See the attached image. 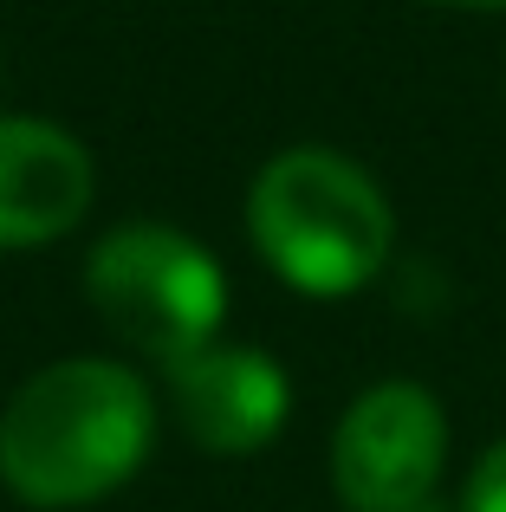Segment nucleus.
Wrapping results in <instances>:
<instances>
[{"mask_svg": "<svg viewBox=\"0 0 506 512\" xmlns=\"http://www.w3.org/2000/svg\"><path fill=\"white\" fill-rule=\"evenodd\" d=\"M156 441V402L130 363L65 357L13 389L0 409V487L39 512L117 493Z\"/></svg>", "mask_w": 506, "mask_h": 512, "instance_id": "obj_1", "label": "nucleus"}, {"mask_svg": "<svg viewBox=\"0 0 506 512\" xmlns=\"http://www.w3.org/2000/svg\"><path fill=\"white\" fill-rule=\"evenodd\" d=\"M247 240L292 292L338 299L383 273L396 247L390 195L325 143L266 156L247 188Z\"/></svg>", "mask_w": 506, "mask_h": 512, "instance_id": "obj_2", "label": "nucleus"}, {"mask_svg": "<svg viewBox=\"0 0 506 512\" xmlns=\"http://www.w3.org/2000/svg\"><path fill=\"white\" fill-rule=\"evenodd\" d=\"M85 292L98 318L156 370L221 344L228 318V273L182 227L124 221L85 253Z\"/></svg>", "mask_w": 506, "mask_h": 512, "instance_id": "obj_3", "label": "nucleus"}, {"mask_svg": "<svg viewBox=\"0 0 506 512\" xmlns=\"http://www.w3.org/2000/svg\"><path fill=\"white\" fill-rule=\"evenodd\" d=\"M448 467V415L422 383H377L338 415L331 487L351 512H416Z\"/></svg>", "mask_w": 506, "mask_h": 512, "instance_id": "obj_4", "label": "nucleus"}, {"mask_svg": "<svg viewBox=\"0 0 506 512\" xmlns=\"http://www.w3.org/2000/svg\"><path fill=\"white\" fill-rule=\"evenodd\" d=\"M169 409H176L182 435L202 454H260L266 441L286 428L292 383L266 350L253 344H208L195 357H182L176 370H163Z\"/></svg>", "mask_w": 506, "mask_h": 512, "instance_id": "obj_5", "label": "nucleus"}, {"mask_svg": "<svg viewBox=\"0 0 506 512\" xmlns=\"http://www.w3.org/2000/svg\"><path fill=\"white\" fill-rule=\"evenodd\" d=\"M98 201V163L46 117H0V247H46Z\"/></svg>", "mask_w": 506, "mask_h": 512, "instance_id": "obj_6", "label": "nucleus"}, {"mask_svg": "<svg viewBox=\"0 0 506 512\" xmlns=\"http://www.w3.org/2000/svg\"><path fill=\"white\" fill-rule=\"evenodd\" d=\"M461 512H506V435L474 461L468 487H461Z\"/></svg>", "mask_w": 506, "mask_h": 512, "instance_id": "obj_7", "label": "nucleus"}, {"mask_svg": "<svg viewBox=\"0 0 506 512\" xmlns=\"http://www.w3.org/2000/svg\"><path fill=\"white\" fill-rule=\"evenodd\" d=\"M422 7H468V13H494L506 0H422Z\"/></svg>", "mask_w": 506, "mask_h": 512, "instance_id": "obj_8", "label": "nucleus"}]
</instances>
